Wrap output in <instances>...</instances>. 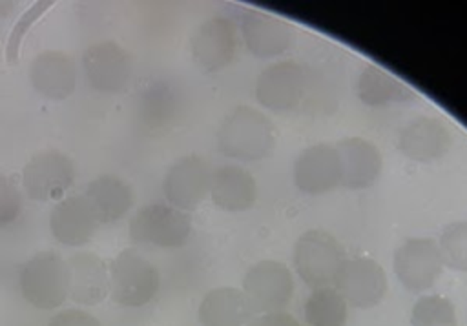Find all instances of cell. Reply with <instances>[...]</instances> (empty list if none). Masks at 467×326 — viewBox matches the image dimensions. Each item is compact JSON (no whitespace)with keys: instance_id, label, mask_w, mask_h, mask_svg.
<instances>
[{"instance_id":"6da1fadb","label":"cell","mask_w":467,"mask_h":326,"mask_svg":"<svg viewBox=\"0 0 467 326\" xmlns=\"http://www.w3.org/2000/svg\"><path fill=\"white\" fill-rule=\"evenodd\" d=\"M217 148L223 155L241 162L263 160L275 148L274 124L263 111L241 104L223 118Z\"/></svg>"},{"instance_id":"7a4b0ae2","label":"cell","mask_w":467,"mask_h":326,"mask_svg":"<svg viewBox=\"0 0 467 326\" xmlns=\"http://www.w3.org/2000/svg\"><path fill=\"white\" fill-rule=\"evenodd\" d=\"M22 297L38 310H55L69 297V268L55 251L31 255L18 271Z\"/></svg>"},{"instance_id":"3957f363","label":"cell","mask_w":467,"mask_h":326,"mask_svg":"<svg viewBox=\"0 0 467 326\" xmlns=\"http://www.w3.org/2000/svg\"><path fill=\"white\" fill-rule=\"evenodd\" d=\"M345 260L343 246L327 229H308L294 244V270L312 288L334 284Z\"/></svg>"},{"instance_id":"277c9868","label":"cell","mask_w":467,"mask_h":326,"mask_svg":"<svg viewBox=\"0 0 467 326\" xmlns=\"http://www.w3.org/2000/svg\"><path fill=\"white\" fill-rule=\"evenodd\" d=\"M111 299L128 308L148 304L159 291L161 275L157 268L135 248H124L109 262Z\"/></svg>"},{"instance_id":"5b68a950","label":"cell","mask_w":467,"mask_h":326,"mask_svg":"<svg viewBox=\"0 0 467 326\" xmlns=\"http://www.w3.org/2000/svg\"><path fill=\"white\" fill-rule=\"evenodd\" d=\"M190 233V215L170 204H144L130 220V237L137 244L179 248L186 244Z\"/></svg>"},{"instance_id":"8992f818","label":"cell","mask_w":467,"mask_h":326,"mask_svg":"<svg viewBox=\"0 0 467 326\" xmlns=\"http://www.w3.org/2000/svg\"><path fill=\"white\" fill-rule=\"evenodd\" d=\"M239 46L237 25L228 16H210L202 20L190 36L193 62L208 73H217L232 64Z\"/></svg>"},{"instance_id":"52a82bcc","label":"cell","mask_w":467,"mask_h":326,"mask_svg":"<svg viewBox=\"0 0 467 326\" xmlns=\"http://www.w3.org/2000/svg\"><path fill=\"white\" fill-rule=\"evenodd\" d=\"M308 71L296 60H279L265 67L255 80V98L270 111H290L305 97Z\"/></svg>"},{"instance_id":"ba28073f","label":"cell","mask_w":467,"mask_h":326,"mask_svg":"<svg viewBox=\"0 0 467 326\" xmlns=\"http://www.w3.org/2000/svg\"><path fill=\"white\" fill-rule=\"evenodd\" d=\"M443 257L440 246L434 239L416 237L405 240L394 253L392 268L409 291L420 293L434 286L443 271Z\"/></svg>"},{"instance_id":"9c48e42d","label":"cell","mask_w":467,"mask_h":326,"mask_svg":"<svg viewBox=\"0 0 467 326\" xmlns=\"http://www.w3.org/2000/svg\"><path fill=\"white\" fill-rule=\"evenodd\" d=\"M86 82L100 93L122 91L133 75V58L128 49L113 40L88 46L82 53Z\"/></svg>"},{"instance_id":"30bf717a","label":"cell","mask_w":467,"mask_h":326,"mask_svg":"<svg viewBox=\"0 0 467 326\" xmlns=\"http://www.w3.org/2000/svg\"><path fill=\"white\" fill-rule=\"evenodd\" d=\"M75 182V164L60 151H42L33 155L22 169V186L29 199L36 202L64 199Z\"/></svg>"},{"instance_id":"8fae6325","label":"cell","mask_w":467,"mask_h":326,"mask_svg":"<svg viewBox=\"0 0 467 326\" xmlns=\"http://www.w3.org/2000/svg\"><path fill=\"white\" fill-rule=\"evenodd\" d=\"M212 169L199 155H184L177 158L164 173L162 193L170 206L188 211L195 209L206 195H210Z\"/></svg>"},{"instance_id":"7c38bea8","label":"cell","mask_w":467,"mask_h":326,"mask_svg":"<svg viewBox=\"0 0 467 326\" xmlns=\"http://www.w3.org/2000/svg\"><path fill=\"white\" fill-rule=\"evenodd\" d=\"M243 291L255 308L266 313L281 311L294 295L292 271L279 260H259L244 273Z\"/></svg>"},{"instance_id":"4fadbf2b","label":"cell","mask_w":467,"mask_h":326,"mask_svg":"<svg viewBox=\"0 0 467 326\" xmlns=\"http://www.w3.org/2000/svg\"><path fill=\"white\" fill-rule=\"evenodd\" d=\"M347 304L354 308H372L387 293L385 270L368 257L347 259L334 282Z\"/></svg>"},{"instance_id":"5bb4252c","label":"cell","mask_w":467,"mask_h":326,"mask_svg":"<svg viewBox=\"0 0 467 326\" xmlns=\"http://www.w3.org/2000/svg\"><path fill=\"white\" fill-rule=\"evenodd\" d=\"M294 184L306 195H323L341 186V158L336 144L319 142L303 149L294 162Z\"/></svg>"},{"instance_id":"9a60e30c","label":"cell","mask_w":467,"mask_h":326,"mask_svg":"<svg viewBox=\"0 0 467 326\" xmlns=\"http://www.w3.org/2000/svg\"><path fill=\"white\" fill-rule=\"evenodd\" d=\"M241 36L254 56L272 58L290 49L296 29L281 16L248 9L241 15Z\"/></svg>"},{"instance_id":"2e32d148","label":"cell","mask_w":467,"mask_h":326,"mask_svg":"<svg viewBox=\"0 0 467 326\" xmlns=\"http://www.w3.org/2000/svg\"><path fill=\"white\" fill-rule=\"evenodd\" d=\"M451 144L452 135L438 117H416L403 126L398 137V149L416 162H432L443 157Z\"/></svg>"},{"instance_id":"e0dca14e","label":"cell","mask_w":467,"mask_h":326,"mask_svg":"<svg viewBox=\"0 0 467 326\" xmlns=\"http://www.w3.org/2000/svg\"><path fill=\"white\" fill-rule=\"evenodd\" d=\"M99 220L84 193L58 200L49 213V229L64 246H82L97 231Z\"/></svg>"},{"instance_id":"ac0fdd59","label":"cell","mask_w":467,"mask_h":326,"mask_svg":"<svg viewBox=\"0 0 467 326\" xmlns=\"http://www.w3.org/2000/svg\"><path fill=\"white\" fill-rule=\"evenodd\" d=\"M341 158V184L348 189L370 188L381 173L383 158L376 144L361 137H348L336 144Z\"/></svg>"},{"instance_id":"d6986e66","label":"cell","mask_w":467,"mask_h":326,"mask_svg":"<svg viewBox=\"0 0 467 326\" xmlns=\"http://www.w3.org/2000/svg\"><path fill=\"white\" fill-rule=\"evenodd\" d=\"M29 80L33 87L46 98L64 100L75 91L77 86L75 62L64 51H42L31 62Z\"/></svg>"},{"instance_id":"ffe728a7","label":"cell","mask_w":467,"mask_h":326,"mask_svg":"<svg viewBox=\"0 0 467 326\" xmlns=\"http://www.w3.org/2000/svg\"><path fill=\"white\" fill-rule=\"evenodd\" d=\"M210 197L219 209L241 213L255 204L257 182L248 169L237 164H223L212 171Z\"/></svg>"},{"instance_id":"44dd1931","label":"cell","mask_w":467,"mask_h":326,"mask_svg":"<svg viewBox=\"0 0 467 326\" xmlns=\"http://www.w3.org/2000/svg\"><path fill=\"white\" fill-rule=\"evenodd\" d=\"M197 317L201 326H250L255 306L243 290L221 286L202 297Z\"/></svg>"},{"instance_id":"7402d4cb","label":"cell","mask_w":467,"mask_h":326,"mask_svg":"<svg viewBox=\"0 0 467 326\" xmlns=\"http://www.w3.org/2000/svg\"><path fill=\"white\" fill-rule=\"evenodd\" d=\"M66 262L69 268V297L78 304H99L109 291L106 262L93 251L75 253Z\"/></svg>"},{"instance_id":"603a6c76","label":"cell","mask_w":467,"mask_h":326,"mask_svg":"<svg viewBox=\"0 0 467 326\" xmlns=\"http://www.w3.org/2000/svg\"><path fill=\"white\" fill-rule=\"evenodd\" d=\"M84 197L89 200L99 224L120 220L133 206L131 186L115 173L97 175L86 188Z\"/></svg>"},{"instance_id":"cb8c5ba5","label":"cell","mask_w":467,"mask_h":326,"mask_svg":"<svg viewBox=\"0 0 467 326\" xmlns=\"http://www.w3.org/2000/svg\"><path fill=\"white\" fill-rule=\"evenodd\" d=\"M356 95L368 107H383L389 104H407L418 98V93L401 78L368 64L356 80Z\"/></svg>"},{"instance_id":"d4e9b609","label":"cell","mask_w":467,"mask_h":326,"mask_svg":"<svg viewBox=\"0 0 467 326\" xmlns=\"http://www.w3.org/2000/svg\"><path fill=\"white\" fill-rule=\"evenodd\" d=\"M305 321L308 326H345L347 301L332 288H316L305 302Z\"/></svg>"},{"instance_id":"484cf974","label":"cell","mask_w":467,"mask_h":326,"mask_svg":"<svg viewBox=\"0 0 467 326\" xmlns=\"http://www.w3.org/2000/svg\"><path fill=\"white\" fill-rule=\"evenodd\" d=\"M412 326H458L456 310L447 297L421 295L410 310Z\"/></svg>"},{"instance_id":"4316f807","label":"cell","mask_w":467,"mask_h":326,"mask_svg":"<svg viewBox=\"0 0 467 326\" xmlns=\"http://www.w3.org/2000/svg\"><path fill=\"white\" fill-rule=\"evenodd\" d=\"M438 246L445 266L456 271H467V220L447 224L440 235Z\"/></svg>"},{"instance_id":"83f0119b","label":"cell","mask_w":467,"mask_h":326,"mask_svg":"<svg viewBox=\"0 0 467 326\" xmlns=\"http://www.w3.org/2000/svg\"><path fill=\"white\" fill-rule=\"evenodd\" d=\"M47 7H51L49 0H38L33 5H29V9H26L20 18L15 22L9 36H7V44H5V58L9 64H16L18 62V53H20V46L24 36L27 35V31L31 29V25L47 11Z\"/></svg>"},{"instance_id":"f1b7e54d","label":"cell","mask_w":467,"mask_h":326,"mask_svg":"<svg viewBox=\"0 0 467 326\" xmlns=\"http://www.w3.org/2000/svg\"><path fill=\"white\" fill-rule=\"evenodd\" d=\"M22 211V193L16 184L0 175V228L15 222Z\"/></svg>"},{"instance_id":"f546056e","label":"cell","mask_w":467,"mask_h":326,"mask_svg":"<svg viewBox=\"0 0 467 326\" xmlns=\"http://www.w3.org/2000/svg\"><path fill=\"white\" fill-rule=\"evenodd\" d=\"M47 326H102L97 317L84 310L67 308L53 315L47 322Z\"/></svg>"},{"instance_id":"4dcf8cb0","label":"cell","mask_w":467,"mask_h":326,"mask_svg":"<svg viewBox=\"0 0 467 326\" xmlns=\"http://www.w3.org/2000/svg\"><path fill=\"white\" fill-rule=\"evenodd\" d=\"M250 326H301L296 317L286 311H268L259 317H254Z\"/></svg>"},{"instance_id":"1f68e13d","label":"cell","mask_w":467,"mask_h":326,"mask_svg":"<svg viewBox=\"0 0 467 326\" xmlns=\"http://www.w3.org/2000/svg\"><path fill=\"white\" fill-rule=\"evenodd\" d=\"M13 5H15L13 2H5V0H0V18H2V16H5V15H7V13L13 9Z\"/></svg>"}]
</instances>
